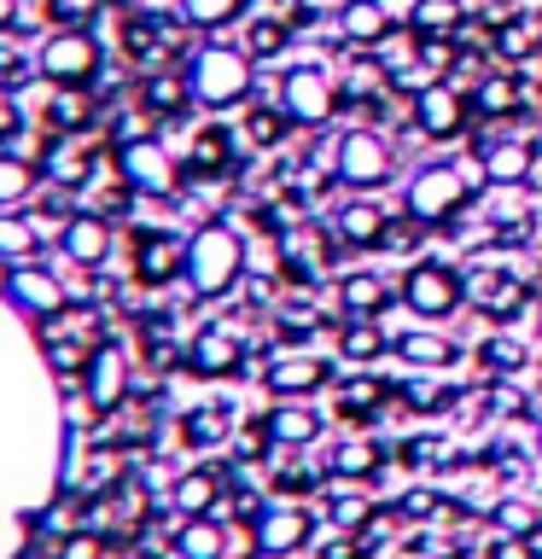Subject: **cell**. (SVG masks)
I'll use <instances>...</instances> for the list:
<instances>
[{"label": "cell", "instance_id": "cell-26", "mask_svg": "<svg viewBox=\"0 0 542 559\" xmlns=\"http://www.w3.org/2000/svg\"><path fill=\"white\" fill-rule=\"evenodd\" d=\"M397 29V12L385 0H344L339 7V35L350 47H385Z\"/></svg>", "mask_w": 542, "mask_h": 559}, {"label": "cell", "instance_id": "cell-24", "mask_svg": "<svg viewBox=\"0 0 542 559\" xmlns=\"http://www.w3.org/2000/svg\"><path fill=\"white\" fill-rule=\"evenodd\" d=\"M134 99L152 122H175V117L199 111V105H192V87H187V70H146L134 87Z\"/></svg>", "mask_w": 542, "mask_h": 559}, {"label": "cell", "instance_id": "cell-44", "mask_svg": "<svg viewBox=\"0 0 542 559\" xmlns=\"http://www.w3.org/2000/svg\"><path fill=\"white\" fill-rule=\"evenodd\" d=\"M479 361L490 367V373H519V367L531 361V344H519V338H502V332H490V338L479 344Z\"/></svg>", "mask_w": 542, "mask_h": 559}, {"label": "cell", "instance_id": "cell-40", "mask_svg": "<svg viewBox=\"0 0 542 559\" xmlns=\"http://www.w3.org/2000/svg\"><path fill=\"white\" fill-rule=\"evenodd\" d=\"M467 99H472V117H479V111L484 117H514L519 111V82L514 76H484Z\"/></svg>", "mask_w": 542, "mask_h": 559}, {"label": "cell", "instance_id": "cell-48", "mask_svg": "<svg viewBox=\"0 0 542 559\" xmlns=\"http://www.w3.org/2000/svg\"><path fill=\"white\" fill-rule=\"evenodd\" d=\"M274 496L280 501H297V496H309V489H321V472L315 466H286V472H274Z\"/></svg>", "mask_w": 542, "mask_h": 559}, {"label": "cell", "instance_id": "cell-15", "mask_svg": "<svg viewBox=\"0 0 542 559\" xmlns=\"http://www.w3.org/2000/svg\"><path fill=\"white\" fill-rule=\"evenodd\" d=\"M467 309L484 314V321H519L525 309H531V292H525V280L514 269H496V262H479V269H467Z\"/></svg>", "mask_w": 542, "mask_h": 559}, {"label": "cell", "instance_id": "cell-18", "mask_svg": "<svg viewBox=\"0 0 542 559\" xmlns=\"http://www.w3.org/2000/svg\"><path fill=\"white\" fill-rule=\"evenodd\" d=\"M181 169H187V187L234 181L239 175V134L227 129V122H199V129H192V146L181 152Z\"/></svg>", "mask_w": 542, "mask_h": 559}, {"label": "cell", "instance_id": "cell-49", "mask_svg": "<svg viewBox=\"0 0 542 559\" xmlns=\"http://www.w3.org/2000/svg\"><path fill=\"white\" fill-rule=\"evenodd\" d=\"M484 414H502V419H507V414H525V396L514 391V384L496 379V384L484 391Z\"/></svg>", "mask_w": 542, "mask_h": 559}, {"label": "cell", "instance_id": "cell-3", "mask_svg": "<svg viewBox=\"0 0 542 559\" xmlns=\"http://www.w3.org/2000/svg\"><path fill=\"white\" fill-rule=\"evenodd\" d=\"M479 181H484L479 157H472V164H461V157H432V164H420L409 175V187H402V216H409L414 227L461 222L472 192H479Z\"/></svg>", "mask_w": 542, "mask_h": 559}, {"label": "cell", "instance_id": "cell-7", "mask_svg": "<svg viewBox=\"0 0 542 559\" xmlns=\"http://www.w3.org/2000/svg\"><path fill=\"white\" fill-rule=\"evenodd\" d=\"M280 111L292 117V129L321 134L344 111V82L332 76V64H315V59L286 64V76H280Z\"/></svg>", "mask_w": 542, "mask_h": 559}, {"label": "cell", "instance_id": "cell-36", "mask_svg": "<svg viewBox=\"0 0 542 559\" xmlns=\"http://www.w3.org/2000/svg\"><path fill=\"white\" fill-rule=\"evenodd\" d=\"M339 356L350 367H374L391 356V332H385L379 321H344L339 326Z\"/></svg>", "mask_w": 542, "mask_h": 559}, {"label": "cell", "instance_id": "cell-2", "mask_svg": "<svg viewBox=\"0 0 542 559\" xmlns=\"http://www.w3.org/2000/svg\"><path fill=\"white\" fill-rule=\"evenodd\" d=\"M187 87H192V105H199L204 117H222V111H239V105H251L257 94V59L245 52L239 41H199L187 52Z\"/></svg>", "mask_w": 542, "mask_h": 559}, {"label": "cell", "instance_id": "cell-9", "mask_svg": "<svg viewBox=\"0 0 542 559\" xmlns=\"http://www.w3.org/2000/svg\"><path fill=\"white\" fill-rule=\"evenodd\" d=\"M0 297H7V304L24 314V321H35V326L59 321V314L70 309L64 274L47 269V262H17V269H7V274H0Z\"/></svg>", "mask_w": 542, "mask_h": 559}, {"label": "cell", "instance_id": "cell-12", "mask_svg": "<svg viewBox=\"0 0 542 559\" xmlns=\"http://www.w3.org/2000/svg\"><path fill=\"white\" fill-rule=\"evenodd\" d=\"M129 274L146 292H169L175 280H187V234H175V227H140L129 245Z\"/></svg>", "mask_w": 542, "mask_h": 559}, {"label": "cell", "instance_id": "cell-54", "mask_svg": "<svg viewBox=\"0 0 542 559\" xmlns=\"http://www.w3.org/2000/svg\"><path fill=\"white\" fill-rule=\"evenodd\" d=\"M129 559H157V554H129Z\"/></svg>", "mask_w": 542, "mask_h": 559}, {"label": "cell", "instance_id": "cell-35", "mask_svg": "<svg viewBox=\"0 0 542 559\" xmlns=\"http://www.w3.org/2000/svg\"><path fill=\"white\" fill-rule=\"evenodd\" d=\"M339 304L350 321H379L385 309H391V286H385L379 274H344L339 280Z\"/></svg>", "mask_w": 542, "mask_h": 559}, {"label": "cell", "instance_id": "cell-13", "mask_svg": "<svg viewBox=\"0 0 542 559\" xmlns=\"http://www.w3.org/2000/svg\"><path fill=\"white\" fill-rule=\"evenodd\" d=\"M409 117H414V134H426V140H461L472 129V99L461 94L455 82H426V87H414V99H409Z\"/></svg>", "mask_w": 542, "mask_h": 559}, {"label": "cell", "instance_id": "cell-6", "mask_svg": "<svg viewBox=\"0 0 542 559\" xmlns=\"http://www.w3.org/2000/svg\"><path fill=\"white\" fill-rule=\"evenodd\" d=\"M397 297H402V309L426 326L455 321V314L467 309V269H455L444 257H420V262H409V274L397 280Z\"/></svg>", "mask_w": 542, "mask_h": 559}, {"label": "cell", "instance_id": "cell-27", "mask_svg": "<svg viewBox=\"0 0 542 559\" xmlns=\"http://www.w3.org/2000/svg\"><path fill=\"white\" fill-rule=\"evenodd\" d=\"M391 356H402L409 367H449V361H461V344L449 338V332H437V326H402L391 332Z\"/></svg>", "mask_w": 542, "mask_h": 559}, {"label": "cell", "instance_id": "cell-33", "mask_svg": "<svg viewBox=\"0 0 542 559\" xmlns=\"http://www.w3.org/2000/svg\"><path fill=\"white\" fill-rule=\"evenodd\" d=\"M339 391V419H374L385 402H397V379H374V373H362V379H344V384H332Z\"/></svg>", "mask_w": 542, "mask_h": 559}, {"label": "cell", "instance_id": "cell-50", "mask_svg": "<svg viewBox=\"0 0 542 559\" xmlns=\"http://www.w3.org/2000/svg\"><path fill=\"white\" fill-rule=\"evenodd\" d=\"M17 134H24V105H17V94H0V152H7Z\"/></svg>", "mask_w": 542, "mask_h": 559}, {"label": "cell", "instance_id": "cell-46", "mask_svg": "<svg viewBox=\"0 0 542 559\" xmlns=\"http://www.w3.org/2000/svg\"><path fill=\"white\" fill-rule=\"evenodd\" d=\"M397 402L414 408V414H437V408L455 402V391H437V384H426V379H397Z\"/></svg>", "mask_w": 542, "mask_h": 559}, {"label": "cell", "instance_id": "cell-28", "mask_svg": "<svg viewBox=\"0 0 542 559\" xmlns=\"http://www.w3.org/2000/svg\"><path fill=\"white\" fill-rule=\"evenodd\" d=\"M379 461H385V449L374 443V437L350 431V437H339V443L327 449V478H344V484L379 478Z\"/></svg>", "mask_w": 542, "mask_h": 559}, {"label": "cell", "instance_id": "cell-5", "mask_svg": "<svg viewBox=\"0 0 542 559\" xmlns=\"http://www.w3.org/2000/svg\"><path fill=\"white\" fill-rule=\"evenodd\" d=\"M111 152V169L122 187H134L140 199H157V204H175L187 187V169H181V152H169L164 134H140V140H122V146H105Z\"/></svg>", "mask_w": 542, "mask_h": 559}, {"label": "cell", "instance_id": "cell-34", "mask_svg": "<svg viewBox=\"0 0 542 559\" xmlns=\"http://www.w3.org/2000/svg\"><path fill=\"white\" fill-rule=\"evenodd\" d=\"M42 164L24 152H0V210H24L35 192H42Z\"/></svg>", "mask_w": 542, "mask_h": 559}, {"label": "cell", "instance_id": "cell-31", "mask_svg": "<svg viewBox=\"0 0 542 559\" xmlns=\"http://www.w3.org/2000/svg\"><path fill=\"white\" fill-rule=\"evenodd\" d=\"M409 29L414 41H455L467 29V7L461 0H409Z\"/></svg>", "mask_w": 542, "mask_h": 559}, {"label": "cell", "instance_id": "cell-25", "mask_svg": "<svg viewBox=\"0 0 542 559\" xmlns=\"http://www.w3.org/2000/svg\"><path fill=\"white\" fill-rule=\"evenodd\" d=\"M227 437H234V414L216 408V402H204V408H187L175 419V443L192 449V454H222Z\"/></svg>", "mask_w": 542, "mask_h": 559}, {"label": "cell", "instance_id": "cell-45", "mask_svg": "<svg viewBox=\"0 0 542 559\" xmlns=\"http://www.w3.org/2000/svg\"><path fill=\"white\" fill-rule=\"evenodd\" d=\"M105 12V0H42V17L52 29H87Z\"/></svg>", "mask_w": 542, "mask_h": 559}, {"label": "cell", "instance_id": "cell-43", "mask_svg": "<svg viewBox=\"0 0 542 559\" xmlns=\"http://www.w3.org/2000/svg\"><path fill=\"white\" fill-rule=\"evenodd\" d=\"M490 524H496V536H537L542 513H537L531 501L507 496V501H496V507H490Z\"/></svg>", "mask_w": 542, "mask_h": 559}, {"label": "cell", "instance_id": "cell-16", "mask_svg": "<svg viewBox=\"0 0 542 559\" xmlns=\"http://www.w3.org/2000/svg\"><path fill=\"white\" fill-rule=\"evenodd\" d=\"M262 391H269L274 402H315L321 391H332V361L315 356V349L269 356V367H262Z\"/></svg>", "mask_w": 542, "mask_h": 559}, {"label": "cell", "instance_id": "cell-19", "mask_svg": "<svg viewBox=\"0 0 542 559\" xmlns=\"http://www.w3.org/2000/svg\"><path fill=\"white\" fill-rule=\"evenodd\" d=\"M52 245H59V257H64L76 274H99L105 262H111L117 227H111V216H105V210H76L70 222H59Z\"/></svg>", "mask_w": 542, "mask_h": 559}, {"label": "cell", "instance_id": "cell-8", "mask_svg": "<svg viewBox=\"0 0 542 559\" xmlns=\"http://www.w3.org/2000/svg\"><path fill=\"white\" fill-rule=\"evenodd\" d=\"M35 76L47 87H99L105 47L94 29H47L35 47Z\"/></svg>", "mask_w": 542, "mask_h": 559}, {"label": "cell", "instance_id": "cell-23", "mask_svg": "<svg viewBox=\"0 0 542 559\" xmlns=\"http://www.w3.org/2000/svg\"><path fill=\"white\" fill-rule=\"evenodd\" d=\"M262 419V431H269V443L274 449H309V443H321V431H327V419L315 402H274L269 414H257Z\"/></svg>", "mask_w": 542, "mask_h": 559}, {"label": "cell", "instance_id": "cell-47", "mask_svg": "<svg viewBox=\"0 0 542 559\" xmlns=\"http://www.w3.org/2000/svg\"><path fill=\"white\" fill-rule=\"evenodd\" d=\"M30 70H35V59H30V52L7 47V35H0V94H17V87L30 82Z\"/></svg>", "mask_w": 542, "mask_h": 559}, {"label": "cell", "instance_id": "cell-52", "mask_svg": "<svg viewBox=\"0 0 542 559\" xmlns=\"http://www.w3.org/2000/svg\"><path fill=\"white\" fill-rule=\"evenodd\" d=\"M397 513H414V519H426V513H437V496H432V489H409V501H402Z\"/></svg>", "mask_w": 542, "mask_h": 559}, {"label": "cell", "instance_id": "cell-39", "mask_svg": "<svg viewBox=\"0 0 542 559\" xmlns=\"http://www.w3.org/2000/svg\"><path fill=\"white\" fill-rule=\"evenodd\" d=\"M239 47L251 52V59H280V52L292 47V24H286V17H251Z\"/></svg>", "mask_w": 542, "mask_h": 559}, {"label": "cell", "instance_id": "cell-42", "mask_svg": "<svg viewBox=\"0 0 542 559\" xmlns=\"http://www.w3.org/2000/svg\"><path fill=\"white\" fill-rule=\"evenodd\" d=\"M47 559H111V536L94 531V524H76V531H64L52 542Z\"/></svg>", "mask_w": 542, "mask_h": 559}, {"label": "cell", "instance_id": "cell-4", "mask_svg": "<svg viewBox=\"0 0 542 559\" xmlns=\"http://www.w3.org/2000/svg\"><path fill=\"white\" fill-rule=\"evenodd\" d=\"M327 175L344 192H379V187L397 181V146L374 129V122H350V129L332 134Z\"/></svg>", "mask_w": 542, "mask_h": 559}, {"label": "cell", "instance_id": "cell-17", "mask_svg": "<svg viewBox=\"0 0 542 559\" xmlns=\"http://www.w3.org/2000/svg\"><path fill=\"white\" fill-rule=\"evenodd\" d=\"M309 542H315V519H309V507H297V501H274L251 519L257 559H297Z\"/></svg>", "mask_w": 542, "mask_h": 559}, {"label": "cell", "instance_id": "cell-53", "mask_svg": "<svg viewBox=\"0 0 542 559\" xmlns=\"http://www.w3.org/2000/svg\"><path fill=\"white\" fill-rule=\"evenodd\" d=\"M17 17H24V0H0V35H12Z\"/></svg>", "mask_w": 542, "mask_h": 559}, {"label": "cell", "instance_id": "cell-41", "mask_svg": "<svg viewBox=\"0 0 542 559\" xmlns=\"http://www.w3.org/2000/svg\"><path fill=\"white\" fill-rule=\"evenodd\" d=\"M327 524H332V531H350V536H356V531H367V524H374V501H367L362 489H339V496L327 501Z\"/></svg>", "mask_w": 542, "mask_h": 559}, {"label": "cell", "instance_id": "cell-30", "mask_svg": "<svg viewBox=\"0 0 542 559\" xmlns=\"http://www.w3.org/2000/svg\"><path fill=\"white\" fill-rule=\"evenodd\" d=\"M169 554L175 559H227V524L210 513V519H181L169 531Z\"/></svg>", "mask_w": 542, "mask_h": 559}, {"label": "cell", "instance_id": "cell-21", "mask_svg": "<svg viewBox=\"0 0 542 559\" xmlns=\"http://www.w3.org/2000/svg\"><path fill=\"white\" fill-rule=\"evenodd\" d=\"M332 239L344 245V251H385V245H391V210H385L379 199H344L339 210H332Z\"/></svg>", "mask_w": 542, "mask_h": 559}, {"label": "cell", "instance_id": "cell-14", "mask_svg": "<svg viewBox=\"0 0 542 559\" xmlns=\"http://www.w3.org/2000/svg\"><path fill=\"white\" fill-rule=\"evenodd\" d=\"M239 484V466L227 461V454H216V461H199V466H187L181 478L169 484V507L181 519H210V513H222V501H227V489Z\"/></svg>", "mask_w": 542, "mask_h": 559}, {"label": "cell", "instance_id": "cell-37", "mask_svg": "<svg viewBox=\"0 0 542 559\" xmlns=\"http://www.w3.org/2000/svg\"><path fill=\"white\" fill-rule=\"evenodd\" d=\"M175 12H181L187 29L216 35V29H227V24H239V17L251 12V0H175Z\"/></svg>", "mask_w": 542, "mask_h": 559}, {"label": "cell", "instance_id": "cell-38", "mask_svg": "<svg viewBox=\"0 0 542 559\" xmlns=\"http://www.w3.org/2000/svg\"><path fill=\"white\" fill-rule=\"evenodd\" d=\"M286 134H292V117L280 111V99H274V105H245V146L274 152Z\"/></svg>", "mask_w": 542, "mask_h": 559}, {"label": "cell", "instance_id": "cell-10", "mask_svg": "<svg viewBox=\"0 0 542 559\" xmlns=\"http://www.w3.org/2000/svg\"><path fill=\"white\" fill-rule=\"evenodd\" d=\"M245 332L234 321H204V326H192V338L181 344V367L192 379H210V384H227V379H239L245 373Z\"/></svg>", "mask_w": 542, "mask_h": 559}, {"label": "cell", "instance_id": "cell-51", "mask_svg": "<svg viewBox=\"0 0 542 559\" xmlns=\"http://www.w3.org/2000/svg\"><path fill=\"white\" fill-rule=\"evenodd\" d=\"M537 41H542L537 24H507V35H502V52H531Z\"/></svg>", "mask_w": 542, "mask_h": 559}, {"label": "cell", "instance_id": "cell-11", "mask_svg": "<svg viewBox=\"0 0 542 559\" xmlns=\"http://www.w3.org/2000/svg\"><path fill=\"white\" fill-rule=\"evenodd\" d=\"M82 396L99 408V419H111L122 402L134 396V356H129V344H122V338H111V332H105L99 349L82 367Z\"/></svg>", "mask_w": 542, "mask_h": 559}, {"label": "cell", "instance_id": "cell-1", "mask_svg": "<svg viewBox=\"0 0 542 559\" xmlns=\"http://www.w3.org/2000/svg\"><path fill=\"white\" fill-rule=\"evenodd\" d=\"M245 262H251V251H245L239 227L222 222V216H204V222L187 227V280L181 286L199 297V304H222V297L239 292Z\"/></svg>", "mask_w": 542, "mask_h": 559}, {"label": "cell", "instance_id": "cell-20", "mask_svg": "<svg viewBox=\"0 0 542 559\" xmlns=\"http://www.w3.org/2000/svg\"><path fill=\"white\" fill-rule=\"evenodd\" d=\"M537 140H525V134H479V146H472V157H479V169H484V181L496 187V192H514V187H531V175H537Z\"/></svg>", "mask_w": 542, "mask_h": 559}, {"label": "cell", "instance_id": "cell-32", "mask_svg": "<svg viewBox=\"0 0 542 559\" xmlns=\"http://www.w3.org/2000/svg\"><path fill=\"white\" fill-rule=\"evenodd\" d=\"M47 239L24 210H0V269H17V262H42Z\"/></svg>", "mask_w": 542, "mask_h": 559}, {"label": "cell", "instance_id": "cell-22", "mask_svg": "<svg viewBox=\"0 0 542 559\" xmlns=\"http://www.w3.org/2000/svg\"><path fill=\"white\" fill-rule=\"evenodd\" d=\"M35 164H42V181H47V187L82 192V187H94V175H99V152L87 146L82 134H52Z\"/></svg>", "mask_w": 542, "mask_h": 559}, {"label": "cell", "instance_id": "cell-29", "mask_svg": "<svg viewBox=\"0 0 542 559\" xmlns=\"http://www.w3.org/2000/svg\"><path fill=\"white\" fill-rule=\"evenodd\" d=\"M42 122L52 134H87L99 122V105H94V87H52Z\"/></svg>", "mask_w": 542, "mask_h": 559}, {"label": "cell", "instance_id": "cell-55", "mask_svg": "<svg viewBox=\"0 0 542 559\" xmlns=\"http://www.w3.org/2000/svg\"><path fill=\"white\" fill-rule=\"evenodd\" d=\"M24 559H47V554H24Z\"/></svg>", "mask_w": 542, "mask_h": 559}]
</instances>
